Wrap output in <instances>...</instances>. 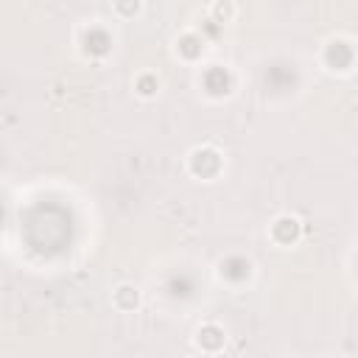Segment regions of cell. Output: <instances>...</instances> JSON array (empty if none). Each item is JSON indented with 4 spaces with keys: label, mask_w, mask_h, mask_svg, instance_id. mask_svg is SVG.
Instances as JSON below:
<instances>
[{
    "label": "cell",
    "mask_w": 358,
    "mask_h": 358,
    "mask_svg": "<svg viewBox=\"0 0 358 358\" xmlns=\"http://www.w3.org/2000/svg\"><path fill=\"white\" fill-rule=\"evenodd\" d=\"M271 238H274L277 243H282V246L294 243V241L299 238V221H296L294 215H280V218L271 224Z\"/></svg>",
    "instance_id": "obj_1"
},
{
    "label": "cell",
    "mask_w": 358,
    "mask_h": 358,
    "mask_svg": "<svg viewBox=\"0 0 358 358\" xmlns=\"http://www.w3.org/2000/svg\"><path fill=\"white\" fill-rule=\"evenodd\" d=\"M112 302H115V308H120V310H134V308L140 305V294H137L134 285H120V288L115 291Z\"/></svg>",
    "instance_id": "obj_2"
},
{
    "label": "cell",
    "mask_w": 358,
    "mask_h": 358,
    "mask_svg": "<svg viewBox=\"0 0 358 358\" xmlns=\"http://www.w3.org/2000/svg\"><path fill=\"white\" fill-rule=\"evenodd\" d=\"M143 8V0H115V11L120 17H134Z\"/></svg>",
    "instance_id": "obj_5"
},
{
    "label": "cell",
    "mask_w": 358,
    "mask_h": 358,
    "mask_svg": "<svg viewBox=\"0 0 358 358\" xmlns=\"http://www.w3.org/2000/svg\"><path fill=\"white\" fill-rule=\"evenodd\" d=\"M210 17L215 22H232L235 20V6L229 0H215L213 8H210Z\"/></svg>",
    "instance_id": "obj_3"
},
{
    "label": "cell",
    "mask_w": 358,
    "mask_h": 358,
    "mask_svg": "<svg viewBox=\"0 0 358 358\" xmlns=\"http://www.w3.org/2000/svg\"><path fill=\"white\" fill-rule=\"evenodd\" d=\"M157 90H159V81H157L154 76L143 73V76L137 78V92H140L143 98H151V95H157Z\"/></svg>",
    "instance_id": "obj_4"
}]
</instances>
